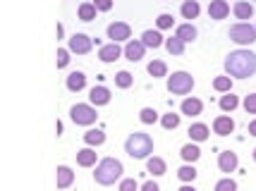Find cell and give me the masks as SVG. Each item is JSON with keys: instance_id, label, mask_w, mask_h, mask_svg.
Instances as JSON below:
<instances>
[{"instance_id": "obj_23", "label": "cell", "mask_w": 256, "mask_h": 191, "mask_svg": "<svg viewBox=\"0 0 256 191\" xmlns=\"http://www.w3.org/2000/svg\"><path fill=\"white\" fill-rule=\"evenodd\" d=\"M232 12H234V17H237V19H242V22H244V19H252V17H254V5H252V2H246V0H237V2H234V7H232Z\"/></svg>"}, {"instance_id": "obj_5", "label": "cell", "mask_w": 256, "mask_h": 191, "mask_svg": "<svg viewBox=\"0 0 256 191\" xmlns=\"http://www.w3.org/2000/svg\"><path fill=\"white\" fill-rule=\"evenodd\" d=\"M194 89V77H192L190 72H172L170 77H168V91L172 93V96H187L192 93Z\"/></svg>"}, {"instance_id": "obj_20", "label": "cell", "mask_w": 256, "mask_h": 191, "mask_svg": "<svg viewBox=\"0 0 256 191\" xmlns=\"http://www.w3.org/2000/svg\"><path fill=\"white\" fill-rule=\"evenodd\" d=\"M175 36H178L180 41H184V43H192V41H196L199 31H196V26H194L192 22H184L175 29Z\"/></svg>"}, {"instance_id": "obj_36", "label": "cell", "mask_w": 256, "mask_h": 191, "mask_svg": "<svg viewBox=\"0 0 256 191\" xmlns=\"http://www.w3.org/2000/svg\"><path fill=\"white\" fill-rule=\"evenodd\" d=\"M56 65H58V69H62V67H67V65H70V48H58Z\"/></svg>"}, {"instance_id": "obj_1", "label": "cell", "mask_w": 256, "mask_h": 191, "mask_svg": "<svg viewBox=\"0 0 256 191\" xmlns=\"http://www.w3.org/2000/svg\"><path fill=\"white\" fill-rule=\"evenodd\" d=\"M225 72L228 77L232 79H249L256 74V53L246 50V48H240V50H232L225 57Z\"/></svg>"}, {"instance_id": "obj_15", "label": "cell", "mask_w": 256, "mask_h": 191, "mask_svg": "<svg viewBox=\"0 0 256 191\" xmlns=\"http://www.w3.org/2000/svg\"><path fill=\"white\" fill-rule=\"evenodd\" d=\"M180 110H182V115H187V117H199V115L204 113V103L192 96V98H184V101H182Z\"/></svg>"}, {"instance_id": "obj_9", "label": "cell", "mask_w": 256, "mask_h": 191, "mask_svg": "<svg viewBox=\"0 0 256 191\" xmlns=\"http://www.w3.org/2000/svg\"><path fill=\"white\" fill-rule=\"evenodd\" d=\"M120 55H124V50L120 48L118 43H106L98 48V60L100 62H106V65H110L115 60H120Z\"/></svg>"}, {"instance_id": "obj_40", "label": "cell", "mask_w": 256, "mask_h": 191, "mask_svg": "<svg viewBox=\"0 0 256 191\" xmlns=\"http://www.w3.org/2000/svg\"><path fill=\"white\" fill-rule=\"evenodd\" d=\"M136 189H139L136 180H120V191H136Z\"/></svg>"}, {"instance_id": "obj_27", "label": "cell", "mask_w": 256, "mask_h": 191, "mask_svg": "<svg viewBox=\"0 0 256 191\" xmlns=\"http://www.w3.org/2000/svg\"><path fill=\"white\" fill-rule=\"evenodd\" d=\"M218 105H220V110H223V113H232L234 108L240 105V96H234L232 91H230V93H225V96H220V101H218Z\"/></svg>"}, {"instance_id": "obj_11", "label": "cell", "mask_w": 256, "mask_h": 191, "mask_svg": "<svg viewBox=\"0 0 256 191\" xmlns=\"http://www.w3.org/2000/svg\"><path fill=\"white\" fill-rule=\"evenodd\" d=\"M213 132L218 136H230L234 132V120L230 115H218L213 120Z\"/></svg>"}, {"instance_id": "obj_16", "label": "cell", "mask_w": 256, "mask_h": 191, "mask_svg": "<svg viewBox=\"0 0 256 191\" xmlns=\"http://www.w3.org/2000/svg\"><path fill=\"white\" fill-rule=\"evenodd\" d=\"M230 14V5L225 2V0H211V5H208V17L216 19V22H220Z\"/></svg>"}, {"instance_id": "obj_28", "label": "cell", "mask_w": 256, "mask_h": 191, "mask_svg": "<svg viewBox=\"0 0 256 191\" xmlns=\"http://www.w3.org/2000/svg\"><path fill=\"white\" fill-rule=\"evenodd\" d=\"M96 5H94V2H82V5H79V10H77V14H79V19H82V22H94V19H96Z\"/></svg>"}, {"instance_id": "obj_39", "label": "cell", "mask_w": 256, "mask_h": 191, "mask_svg": "<svg viewBox=\"0 0 256 191\" xmlns=\"http://www.w3.org/2000/svg\"><path fill=\"white\" fill-rule=\"evenodd\" d=\"M244 110L249 115H256V93H249V96H244Z\"/></svg>"}, {"instance_id": "obj_18", "label": "cell", "mask_w": 256, "mask_h": 191, "mask_svg": "<svg viewBox=\"0 0 256 191\" xmlns=\"http://www.w3.org/2000/svg\"><path fill=\"white\" fill-rule=\"evenodd\" d=\"M142 43L146 45V48H160V45H166V38H163V34L158 31V29H146L144 34H142Z\"/></svg>"}, {"instance_id": "obj_21", "label": "cell", "mask_w": 256, "mask_h": 191, "mask_svg": "<svg viewBox=\"0 0 256 191\" xmlns=\"http://www.w3.org/2000/svg\"><path fill=\"white\" fill-rule=\"evenodd\" d=\"M208 136H211V132H208V127L204 122H194L190 127V139L194 141V144H201V141H208Z\"/></svg>"}, {"instance_id": "obj_31", "label": "cell", "mask_w": 256, "mask_h": 191, "mask_svg": "<svg viewBox=\"0 0 256 191\" xmlns=\"http://www.w3.org/2000/svg\"><path fill=\"white\" fill-rule=\"evenodd\" d=\"M166 48L170 55H184V41H180L178 36H170L166 38Z\"/></svg>"}, {"instance_id": "obj_6", "label": "cell", "mask_w": 256, "mask_h": 191, "mask_svg": "<svg viewBox=\"0 0 256 191\" xmlns=\"http://www.w3.org/2000/svg\"><path fill=\"white\" fill-rule=\"evenodd\" d=\"M228 36H230V41H234L237 45H252V43H256V26H252L249 22L232 24Z\"/></svg>"}, {"instance_id": "obj_33", "label": "cell", "mask_w": 256, "mask_h": 191, "mask_svg": "<svg viewBox=\"0 0 256 191\" xmlns=\"http://www.w3.org/2000/svg\"><path fill=\"white\" fill-rule=\"evenodd\" d=\"M132 84H134V77L127 72V69H122V72L115 74V86H118V89H130Z\"/></svg>"}, {"instance_id": "obj_3", "label": "cell", "mask_w": 256, "mask_h": 191, "mask_svg": "<svg viewBox=\"0 0 256 191\" xmlns=\"http://www.w3.org/2000/svg\"><path fill=\"white\" fill-rule=\"evenodd\" d=\"M124 153L134 160H148L154 153V139L144 132H134L124 141Z\"/></svg>"}, {"instance_id": "obj_12", "label": "cell", "mask_w": 256, "mask_h": 191, "mask_svg": "<svg viewBox=\"0 0 256 191\" xmlns=\"http://www.w3.org/2000/svg\"><path fill=\"white\" fill-rule=\"evenodd\" d=\"M110 89L108 86H94V89L89 91V103L91 105H96V108H100V105H108L110 103Z\"/></svg>"}, {"instance_id": "obj_38", "label": "cell", "mask_w": 256, "mask_h": 191, "mask_svg": "<svg viewBox=\"0 0 256 191\" xmlns=\"http://www.w3.org/2000/svg\"><path fill=\"white\" fill-rule=\"evenodd\" d=\"M213 191H237V182L230 180V177H225V180H220L218 184H216V189Z\"/></svg>"}, {"instance_id": "obj_26", "label": "cell", "mask_w": 256, "mask_h": 191, "mask_svg": "<svg viewBox=\"0 0 256 191\" xmlns=\"http://www.w3.org/2000/svg\"><path fill=\"white\" fill-rule=\"evenodd\" d=\"M84 144L91 148L106 144V132H103V129H89V132L84 134Z\"/></svg>"}, {"instance_id": "obj_8", "label": "cell", "mask_w": 256, "mask_h": 191, "mask_svg": "<svg viewBox=\"0 0 256 191\" xmlns=\"http://www.w3.org/2000/svg\"><path fill=\"white\" fill-rule=\"evenodd\" d=\"M94 48V38L86 34H72L70 36V53H77V55H86Z\"/></svg>"}, {"instance_id": "obj_17", "label": "cell", "mask_w": 256, "mask_h": 191, "mask_svg": "<svg viewBox=\"0 0 256 191\" xmlns=\"http://www.w3.org/2000/svg\"><path fill=\"white\" fill-rule=\"evenodd\" d=\"M67 89L72 91V93H79V91H84L86 89V74H84V72H70V74H67Z\"/></svg>"}, {"instance_id": "obj_10", "label": "cell", "mask_w": 256, "mask_h": 191, "mask_svg": "<svg viewBox=\"0 0 256 191\" xmlns=\"http://www.w3.org/2000/svg\"><path fill=\"white\" fill-rule=\"evenodd\" d=\"M237 165H240V158H237V153H234V151H223V153L218 156V170H220V172H225V175L234 172V170H237Z\"/></svg>"}, {"instance_id": "obj_13", "label": "cell", "mask_w": 256, "mask_h": 191, "mask_svg": "<svg viewBox=\"0 0 256 191\" xmlns=\"http://www.w3.org/2000/svg\"><path fill=\"white\" fill-rule=\"evenodd\" d=\"M144 53H146V45L142 43V38L139 41H127V45H124V57L130 62H139L144 57Z\"/></svg>"}, {"instance_id": "obj_43", "label": "cell", "mask_w": 256, "mask_h": 191, "mask_svg": "<svg viewBox=\"0 0 256 191\" xmlns=\"http://www.w3.org/2000/svg\"><path fill=\"white\" fill-rule=\"evenodd\" d=\"M56 36H58V41H62V38H65V26H62L60 22H58V26H56Z\"/></svg>"}, {"instance_id": "obj_42", "label": "cell", "mask_w": 256, "mask_h": 191, "mask_svg": "<svg viewBox=\"0 0 256 191\" xmlns=\"http://www.w3.org/2000/svg\"><path fill=\"white\" fill-rule=\"evenodd\" d=\"M142 191H160V187H158L156 182H144V184H142Z\"/></svg>"}, {"instance_id": "obj_46", "label": "cell", "mask_w": 256, "mask_h": 191, "mask_svg": "<svg viewBox=\"0 0 256 191\" xmlns=\"http://www.w3.org/2000/svg\"><path fill=\"white\" fill-rule=\"evenodd\" d=\"M56 134H58V136L62 134V122H60V120H58V122H56Z\"/></svg>"}, {"instance_id": "obj_35", "label": "cell", "mask_w": 256, "mask_h": 191, "mask_svg": "<svg viewBox=\"0 0 256 191\" xmlns=\"http://www.w3.org/2000/svg\"><path fill=\"white\" fill-rule=\"evenodd\" d=\"M139 120L144 124H154V122H158V113L154 108H142L139 110Z\"/></svg>"}, {"instance_id": "obj_14", "label": "cell", "mask_w": 256, "mask_h": 191, "mask_svg": "<svg viewBox=\"0 0 256 191\" xmlns=\"http://www.w3.org/2000/svg\"><path fill=\"white\" fill-rule=\"evenodd\" d=\"M72 182H74V172H72V168H67V165H58V170H56L58 189H70V187H72Z\"/></svg>"}, {"instance_id": "obj_47", "label": "cell", "mask_w": 256, "mask_h": 191, "mask_svg": "<svg viewBox=\"0 0 256 191\" xmlns=\"http://www.w3.org/2000/svg\"><path fill=\"white\" fill-rule=\"evenodd\" d=\"M252 158H254V163H256V148H254V153H252Z\"/></svg>"}, {"instance_id": "obj_4", "label": "cell", "mask_w": 256, "mask_h": 191, "mask_svg": "<svg viewBox=\"0 0 256 191\" xmlns=\"http://www.w3.org/2000/svg\"><path fill=\"white\" fill-rule=\"evenodd\" d=\"M70 120L74 124H79V127L96 124V120H98L96 105H91V103H77V105H72V108H70Z\"/></svg>"}, {"instance_id": "obj_2", "label": "cell", "mask_w": 256, "mask_h": 191, "mask_svg": "<svg viewBox=\"0 0 256 191\" xmlns=\"http://www.w3.org/2000/svg\"><path fill=\"white\" fill-rule=\"evenodd\" d=\"M122 172H124V165L120 160L103 158V160H98V165H96L94 180H96V184H100V187H110V184L122 180Z\"/></svg>"}, {"instance_id": "obj_25", "label": "cell", "mask_w": 256, "mask_h": 191, "mask_svg": "<svg viewBox=\"0 0 256 191\" xmlns=\"http://www.w3.org/2000/svg\"><path fill=\"white\" fill-rule=\"evenodd\" d=\"M180 14L184 17V19H196L201 14V5L196 0H184L182 2V7H180Z\"/></svg>"}, {"instance_id": "obj_32", "label": "cell", "mask_w": 256, "mask_h": 191, "mask_svg": "<svg viewBox=\"0 0 256 191\" xmlns=\"http://www.w3.org/2000/svg\"><path fill=\"white\" fill-rule=\"evenodd\" d=\"M213 89L216 91H220V93H230L232 91V77H216L213 79Z\"/></svg>"}, {"instance_id": "obj_24", "label": "cell", "mask_w": 256, "mask_h": 191, "mask_svg": "<svg viewBox=\"0 0 256 191\" xmlns=\"http://www.w3.org/2000/svg\"><path fill=\"white\" fill-rule=\"evenodd\" d=\"M146 170H148L154 177H163V175L168 172V165H166V160H163V158L154 156V158H148V160H146Z\"/></svg>"}, {"instance_id": "obj_45", "label": "cell", "mask_w": 256, "mask_h": 191, "mask_svg": "<svg viewBox=\"0 0 256 191\" xmlns=\"http://www.w3.org/2000/svg\"><path fill=\"white\" fill-rule=\"evenodd\" d=\"M178 191H196V189H194V187H192V184H182V187H180Z\"/></svg>"}, {"instance_id": "obj_7", "label": "cell", "mask_w": 256, "mask_h": 191, "mask_svg": "<svg viewBox=\"0 0 256 191\" xmlns=\"http://www.w3.org/2000/svg\"><path fill=\"white\" fill-rule=\"evenodd\" d=\"M108 38H110V43L130 41V38H132V26L127 22H112L110 26H108Z\"/></svg>"}, {"instance_id": "obj_34", "label": "cell", "mask_w": 256, "mask_h": 191, "mask_svg": "<svg viewBox=\"0 0 256 191\" xmlns=\"http://www.w3.org/2000/svg\"><path fill=\"white\" fill-rule=\"evenodd\" d=\"M160 124H163V129H178L180 127V115L175 113H168L160 117Z\"/></svg>"}, {"instance_id": "obj_19", "label": "cell", "mask_w": 256, "mask_h": 191, "mask_svg": "<svg viewBox=\"0 0 256 191\" xmlns=\"http://www.w3.org/2000/svg\"><path fill=\"white\" fill-rule=\"evenodd\" d=\"M96 160H98V153H96L91 146L77 151V165L79 168H94V165H96Z\"/></svg>"}, {"instance_id": "obj_37", "label": "cell", "mask_w": 256, "mask_h": 191, "mask_svg": "<svg viewBox=\"0 0 256 191\" xmlns=\"http://www.w3.org/2000/svg\"><path fill=\"white\" fill-rule=\"evenodd\" d=\"M172 24H175V19H172V14H168V12H163V14H158V19H156L158 31H163V29H172Z\"/></svg>"}, {"instance_id": "obj_30", "label": "cell", "mask_w": 256, "mask_h": 191, "mask_svg": "<svg viewBox=\"0 0 256 191\" xmlns=\"http://www.w3.org/2000/svg\"><path fill=\"white\" fill-rule=\"evenodd\" d=\"M146 69H148V74H151L154 79H163V77H168V65L163 62V60H151Z\"/></svg>"}, {"instance_id": "obj_22", "label": "cell", "mask_w": 256, "mask_h": 191, "mask_svg": "<svg viewBox=\"0 0 256 191\" xmlns=\"http://www.w3.org/2000/svg\"><path fill=\"white\" fill-rule=\"evenodd\" d=\"M180 156H182L184 163H192V165H194V163L201 158V148L196 146L194 141H190V144H184V146L180 148Z\"/></svg>"}, {"instance_id": "obj_44", "label": "cell", "mask_w": 256, "mask_h": 191, "mask_svg": "<svg viewBox=\"0 0 256 191\" xmlns=\"http://www.w3.org/2000/svg\"><path fill=\"white\" fill-rule=\"evenodd\" d=\"M246 132H249V136H256V120H252V122H249Z\"/></svg>"}, {"instance_id": "obj_41", "label": "cell", "mask_w": 256, "mask_h": 191, "mask_svg": "<svg viewBox=\"0 0 256 191\" xmlns=\"http://www.w3.org/2000/svg\"><path fill=\"white\" fill-rule=\"evenodd\" d=\"M94 5L98 12H108L112 7V0H94Z\"/></svg>"}, {"instance_id": "obj_29", "label": "cell", "mask_w": 256, "mask_h": 191, "mask_svg": "<svg viewBox=\"0 0 256 191\" xmlns=\"http://www.w3.org/2000/svg\"><path fill=\"white\" fill-rule=\"evenodd\" d=\"M196 175H199V172H196V168H194L192 163H184V165L178 170L180 182H184V184H192V182L196 180Z\"/></svg>"}]
</instances>
